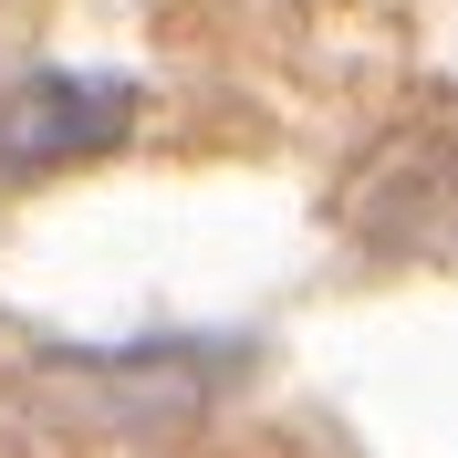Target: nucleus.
<instances>
[{
    "mask_svg": "<svg viewBox=\"0 0 458 458\" xmlns=\"http://www.w3.org/2000/svg\"><path fill=\"white\" fill-rule=\"evenodd\" d=\"M136 125V84H84V73H21L11 105H0V167H63V157H94Z\"/></svg>",
    "mask_w": 458,
    "mask_h": 458,
    "instance_id": "f257e3e1",
    "label": "nucleus"
},
{
    "mask_svg": "<svg viewBox=\"0 0 458 458\" xmlns=\"http://www.w3.org/2000/svg\"><path fill=\"white\" fill-rule=\"evenodd\" d=\"M365 219L386 250H437L458 260V136H417L396 167L365 188Z\"/></svg>",
    "mask_w": 458,
    "mask_h": 458,
    "instance_id": "f03ea898",
    "label": "nucleus"
}]
</instances>
